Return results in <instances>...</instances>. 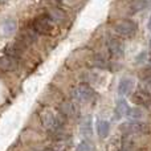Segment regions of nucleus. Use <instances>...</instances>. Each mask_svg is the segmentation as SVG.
Wrapping results in <instances>:
<instances>
[{
	"instance_id": "1",
	"label": "nucleus",
	"mask_w": 151,
	"mask_h": 151,
	"mask_svg": "<svg viewBox=\"0 0 151 151\" xmlns=\"http://www.w3.org/2000/svg\"><path fill=\"white\" fill-rule=\"evenodd\" d=\"M40 121H41L42 126L49 131L50 134L56 133V131L63 130L64 125H65L66 117H64L60 111L55 113L53 110H50L49 107H44L40 111Z\"/></svg>"
},
{
	"instance_id": "2",
	"label": "nucleus",
	"mask_w": 151,
	"mask_h": 151,
	"mask_svg": "<svg viewBox=\"0 0 151 151\" xmlns=\"http://www.w3.org/2000/svg\"><path fill=\"white\" fill-rule=\"evenodd\" d=\"M33 29L40 35H52L55 31V24L49 16H39L33 21Z\"/></svg>"
},
{
	"instance_id": "3",
	"label": "nucleus",
	"mask_w": 151,
	"mask_h": 151,
	"mask_svg": "<svg viewBox=\"0 0 151 151\" xmlns=\"http://www.w3.org/2000/svg\"><path fill=\"white\" fill-rule=\"evenodd\" d=\"M114 31L121 37H131L137 32V23L133 20H119L114 24Z\"/></svg>"
},
{
	"instance_id": "4",
	"label": "nucleus",
	"mask_w": 151,
	"mask_h": 151,
	"mask_svg": "<svg viewBox=\"0 0 151 151\" xmlns=\"http://www.w3.org/2000/svg\"><path fill=\"white\" fill-rule=\"evenodd\" d=\"M73 98L78 102H88L91 101V99L96 97V93L94 90L86 83H80L77 88L73 89V93H72Z\"/></svg>"
},
{
	"instance_id": "5",
	"label": "nucleus",
	"mask_w": 151,
	"mask_h": 151,
	"mask_svg": "<svg viewBox=\"0 0 151 151\" xmlns=\"http://www.w3.org/2000/svg\"><path fill=\"white\" fill-rule=\"evenodd\" d=\"M131 101L138 106L143 107H150L151 106V93L145 89H139V90L134 91V94L131 96Z\"/></svg>"
},
{
	"instance_id": "6",
	"label": "nucleus",
	"mask_w": 151,
	"mask_h": 151,
	"mask_svg": "<svg viewBox=\"0 0 151 151\" xmlns=\"http://www.w3.org/2000/svg\"><path fill=\"white\" fill-rule=\"evenodd\" d=\"M107 49L110 55L115 58H119L123 56V44L117 37H109L107 39Z\"/></svg>"
},
{
	"instance_id": "7",
	"label": "nucleus",
	"mask_w": 151,
	"mask_h": 151,
	"mask_svg": "<svg viewBox=\"0 0 151 151\" xmlns=\"http://www.w3.org/2000/svg\"><path fill=\"white\" fill-rule=\"evenodd\" d=\"M19 68V58L11 57V56H1L0 57V69L4 72H12Z\"/></svg>"
},
{
	"instance_id": "8",
	"label": "nucleus",
	"mask_w": 151,
	"mask_h": 151,
	"mask_svg": "<svg viewBox=\"0 0 151 151\" xmlns=\"http://www.w3.org/2000/svg\"><path fill=\"white\" fill-rule=\"evenodd\" d=\"M24 48L25 45L23 42L17 41H13V42H9V44L5 47V55L7 56H11V57H15V58H20V56L23 55L24 52Z\"/></svg>"
},
{
	"instance_id": "9",
	"label": "nucleus",
	"mask_w": 151,
	"mask_h": 151,
	"mask_svg": "<svg viewBox=\"0 0 151 151\" xmlns=\"http://www.w3.org/2000/svg\"><path fill=\"white\" fill-rule=\"evenodd\" d=\"M123 133H126L127 135H131L134 133H141V131H145L146 130V125L143 123H139V122H129V123H125V125L121 126Z\"/></svg>"
},
{
	"instance_id": "10",
	"label": "nucleus",
	"mask_w": 151,
	"mask_h": 151,
	"mask_svg": "<svg viewBox=\"0 0 151 151\" xmlns=\"http://www.w3.org/2000/svg\"><path fill=\"white\" fill-rule=\"evenodd\" d=\"M58 111L64 115V117H74L77 110H76V106L73 105V102H69V101H64L63 104L60 105L58 107Z\"/></svg>"
},
{
	"instance_id": "11",
	"label": "nucleus",
	"mask_w": 151,
	"mask_h": 151,
	"mask_svg": "<svg viewBox=\"0 0 151 151\" xmlns=\"http://www.w3.org/2000/svg\"><path fill=\"white\" fill-rule=\"evenodd\" d=\"M133 88L134 81L130 80V78H123V80H121L119 85H118V93H119V96H126L133 90Z\"/></svg>"
},
{
	"instance_id": "12",
	"label": "nucleus",
	"mask_w": 151,
	"mask_h": 151,
	"mask_svg": "<svg viewBox=\"0 0 151 151\" xmlns=\"http://www.w3.org/2000/svg\"><path fill=\"white\" fill-rule=\"evenodd\" d=\"M129 110H130V107H129L127 102H126L125 99H119V101L117 102V105H115V118L119 119V118L127 115Z\"/></svg>"
},
{
	"instance_id": "13",
	"label": "nucleus",
	"mask_w": 151,
	"mask_h": 151,
	"mask_svg": "<svg viewBox=\"0 0 151 151\" xmlns=\"http://www.w3.org/2000/svg\"><path fill=\"white\" fill-rule=\"evenodd\" d=\"M91 66L94 68H98V69H106L109 66L107 64V60L101 55H96L93 58H91Z\"/></svg>"
},
{
	"instance_id": "14",
	"label": "nucleus",
	"mask_w": 151,
	"mask_h": 151,
	"mask_svg": "<svg viewBox=\"0 0 151 151\" xmlns=\"http://www.w3.org/2000/svg\"><path fill=\"white\" fill-rule=\"evenodd\" d=\"M80 130H81V134H82L85 138H90L91 137V121L89 117L82 121Z\"/></svg>"
},
{
	"instance_id": "15",
	"label": "nucleus",
	"mask_w": 151,
	"mask_h": 151,
	"mask_svg": "<svg viewBox=\"0 0 151 151\" xmlns=\"http://www.w3.org/2000/svg\"><path fill=\"white\" fill-rule=\"evenodd\" d=\"M126 117H127L131 122H138V121L143 117V111H142L141 107H133V109L129 110Z\"/></svg>"
},
{
	"instance_id": "16",
	"label": "nucleus",
	"mask_w": 151,
	"mask_h": 151,
	"mask_svg": "<svg viewBox=\"0 0 151 151\" xmlns=\"http://www.w3.org/2000/svg\"><path fill=\"white\" fill-rule=\"evenodd\" d=\"M97 131H98V135L102 137V138L107 137V134L110 131V123L107 121H99L98 125H97Z\"/></svg>"
},
{
	"instance_id": "17",
	"label": "nucleus",
	"mask_w": 151,
	"mask_h": 151,
	"mask_svg": "<svg viewBox=\"0 0 151 151\" xmlns=\"http://www.w3.org/2000/svg\"><path fill=\"white\" fill-rule=\"evenodd\" d=\"M15 29H16V23L13 20H7L4 24H3V33L4 35H11L12 32H15Z\"/></svg>"
},
{
	"instance_id": "18",
	"label": "nucleus",
	"mask_w": 151,
	"mask_h": 151,
	"mask_svg": "<svg viewBox=\"0 0 151 151\" xmlns=\"http://www.w3.org/2000/svg\"><path fill=\"white\" fill-rule=\"evenodd\" d=\"M147 5V1L146 0H135V1L131 4V12H139V11L145 9Z\"/></svg>"
},
{
	"instance_id": "19",
	"label": "nucleus",
	"mask_w": 151,
	"mask_h": 151,
	"mask_svg": "<svg viewBox=\"0 0 151 151\" xmlns=\"http://www.w3.org/2000/svg\"><path fill=\"white\" fill-rule=\"evenodd\" d=\"M77 151H94V145L91 142H89L88 139H85L78 145Z\"/></svg>"
},
{
	"instance_id": "20",
	"label": "nucleus",
	"mask_w": 151,
	"mask_h": 151,
	"mask_svg": "<svg viewBox=\"0 0 151 151\" xmlns=\"http://www.w3.org/2000/svg\"><path fill=\"white\" fill-rule=\"evenodd\" d=\"M139 77H141V80L143 81V82H146V83H149V85H151V68L145 69V70L142 72L141 74H139Z\"/></svg>"
},
{
	"instance_id": "21",
	"label": "nucleus",
	"mask_w": 151,
	"mask_h": 151,
	"mask_svg": "<svg viewBox=\"0 0 151 151\" xmlns=\"http://www.w3.org/2000/svg\"><path fill=\"white\" fill-rule=\"evenodd\" d=\"M147 27H149V29L151 31V17H150V20H149V24H147Z\"/></svg>"
},
{
	"instance_id": "22",
	"label": "nucleus",
	"mask_w": 151,
	"mask_h": 151,
	"mask_svg": "<svg viewBox=\"0 0 151 151\" xmlns=\"http://www.w3.org/2000/svg\"><path fill=\"white\" fill-rule=\"evenodd\" d=\"M47 151H55V150H53V149H52V147H50V149H48Z\"/></svg>"
},
{
	"instance_id": "23",
	"label": "nucleus",
	"mask_w": 151,
	"mask_h": 151,
	"mask_svg": "<svg viewBox=\"0 0 151 151\" xmlns=\"http://www.w3.org/2000/svg\"><path fill=\"white\" fill-rule=\"evenodd\" d=\"M150 47H151V40H150Z\"/></svg>"
},
{
	"instance_id": "24",
	"label": "nucleus",
	"mask_w": 151,
	"mask_h": 151,
	"mask_svg": "<svg viewBox=\"0 0 151 151\" xmlns=\"http://www.w3.org/2000/svg\"><path fill=\"white\" fill-rule=\"evenodd\" d=\"M0 1H4V0H0Z\"/></svg>"
},
{
	"instance_id": "25",
	"label": "nucleus",
	"mask_w": 151,
	"mask_h": 151,
	"mask_svg": "<svg viewBox=\"0 0 151 151\" xmlns=\"http://www.w3.org/2000/svg\"><path fill=\"white\" fill-rule=\"evenodd\" d=\"M122 151H125V150H122Z\"/></svg>"
}]
</instances>
